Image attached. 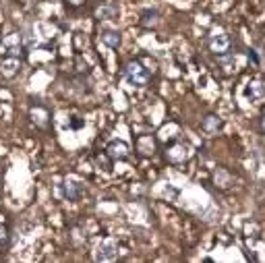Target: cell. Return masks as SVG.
Listing matches in <instances>:
<instances>
[{"instance_id": "cell-9", "label": "cell", "mask_w": 265, "mask_h": 263, "mask_svg": "<svg viewBox=\"0 0 265 263\" xmlns=\"http://www.w3.org/2000/svg\"><path fill=\"white\" fill-rule=\"evenodd\" d=\"M97 19H102V21H106V19H112L114 15H116V9L112 7V5H108V7H102V9H97Z\"/></svg>"}, {"instance_id": "cell-13", "label": "cell", "mask_w": 265, "mask_h": 263, "mask_svg": "<svg viewBox=\"0 0 265 263\" xmlns=\"http://www.w3.org/2000/svg\"><path fill=\"white\" fill-rule=\"evenodd\" d=\"M69 3H71V5H81L83 0H69Z\"/></svg>"}, {"instance_id": "cell-11", "label": "cell", "mask_w": 265, "mask_h": 263, "mask_svg": "<svg viewBox=\"0 0 265 263\" xmlns=\"http://www.w3.org/2000/svg\"><path fill=\"white\" fill-rule=\"evenodd\" d=\"M67 195H69V199H77L79 197V185L77 182H67Z\"/></svg>"}, {"instance_id": "cell-10", "label": "cell", "mask_w": 265, "mask_h": 263, "mask_svg": "<svg viewBox=\"0 0 265 263\" xmlns=\"http://www.w3.org/2000/svg\"><path fill=\"white\" fill-rule=\"evenodd\" d=\"M220 128V120L216 116H207L205 122H203V130H207V133H214V130Z\"/></svg>"}, {"instance_id": "cell-5", "label": "cell", "mask_w": 265, "mask_h": 263, "mask_svg": "<svg viewBox=\"0 0 265 263\" xmlns=\"http://www.w3.org/2000/svg\"><path fill=\"white\" fill-rule=\"evenodd\" d=\"M5 48V54H9V56H15L17 52H19V36H9L5 42H3V46H0V50Z\"/></svg>"}, {"instance_id": "cell-12", "label": "cell", "mask_w": 265, "mask_h": 263, "mask_svg": "<svg viewBox=\"0 0 265 263\" xmlns=\"http://www.w3.org/2000/svg\"><path fill=\"white\" fill-rule=\"evenodd\" d=\"M249 60H253L255 64H259V56H257V52H255V50L249 52Z\"/></svg>"}, {"instance_id": "cell-4", "label": "cell", "mask_w": 265, "mask_h": 263, "mask_svg": "<svg viewBox=\"0 0 265 263\" xmlns=\"http://www.w3.org/2000/svg\"><path fill=\"white\" fill-rule=\"evenodd\" d=\"M114 257H116V245H114V241H106L104 245H100V249H97V259L100 261H110Z\"/></svg>"}, {"instance_id": "cell-1", "label": "cell", "mask_w": 265, "mask_h": 263, "mask_svg": "<svg viewBox=\"0 0 265 263\" xmlns=\"http://www.w3.org/2000/svg\"><path fill=\"white\" fill-rule=\"evenodd\" d=\"M124 75H126V81L130 85H145L149 81V73L147 69H143L139 62H128L126 69H124Z\"/></svg>"}, {"instance_id": "cell-7", "label": "cell", "mask_w": 265, "mask_h": 263, "mask_svg": "<svg viewBox=\"0 0 265 263\" xmlns=\"http://www.w3.org/2000/svg\"><path fill=\"white\" fill-rule=\"evenodd\" d=\"M187 147L184 145H176V147H172L170 151H168V157L172 162H182V160H187Z\"/></svg>"}, {"instance_id": "cell-6", "label": "cell", "mask_w": 265, "mask_h": 263, "mask_svg": "<svg viewBox=\"0 0 265 263\" xmlns=\"http://www.w3.org/2000/svg\"><path fill=\"white\" fill-rule=\"evenodd\" d=\"M102 42H104L106 46H110V48H116V46L120 44V34L108 29V31H104V34H102Z\"/></svg>"}, {"instance_id": "cell-14", "label": "cell", "mask_w": 265, "mask_h": 263, "mask_svg": "<svg viewBox=\"0 0 265 263\" xmlns=\"http://www.w3.org/2000/svg\"><path fill=\"white\" fill-rule=\"evenodd\" d=\"M261 124H263V130H265V116H263V120H261Z\"/></svg>"}, {"instance_id": "cell-2", "label": "cell", "mask_w": 265, "mask_h": 263, "mask_svg": "<svg viewBox=\"0 0 265 263\" xmlns=\"http://www.w3.org/2000/svg\"><path fill=\"white\" fill-rule=\"evenodd\" d=\"M209 46H211V50H214L216 54H226V52L230 50V38L226 34L214 36V38L209 40Z\"/></svg>"}, {"instance_id": "cell-3", "label": "cell", "mask_w": 265, "mask_h": 263, "mask_svg": "<svg viewBox=\"0 0 265 263\" xmlns=\"http://www.w3.org/2000/svg\"><path fill=\"white\" fill-rule=\"evenodd\" d=\"M108 153H110V157H114V160H124V157L128 155V145L124 141H112L108 145Z\"/></svg>"}, {"instance_id": "cell-8", "label": "cell", "mask_w": 265, "mask_h": 263, "mask_svg": "<svg viewBox=\"0 0 265 263\" xmlns=\"http://www.w3.org/2000/svg\"><path fill=\"white\" fill-rule=\"evenodd\" d=\"M249 95L251 97H263L265 95V83H261V81H253V83H249Z\"/></svg>"}]
</instances>
